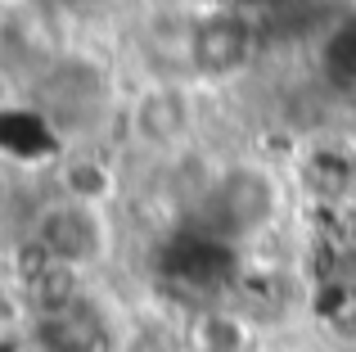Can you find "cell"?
I'll return each mask as SVG.
<instances>
[{
	"label": "cell",
	"instance_id": "cell-1",
	"mask_svg": "<svg viewBox=\"0 0 356 352\" xmlns=\"http://www.w3.org/2000/svg\"><path fill=\"white\" fill-rule=\"evenodd\" d=\"M32 235L36 253L72 266V271H86L108 253V217L99 212L95 199H81V194H68V199H54L50 208H41Z\"/></svg>",
	"mask_w": 356,
	"mask_h": 352
},
{
	"label": "cell",
	"instance_id": "cell-5",
	"mask_svg": "<svg viewBox=\"0 0 356 352\" xmlns=\"http://www.w3.org/2000/svg\"><path fill=\"white\" fill-rule=\"evenodd\" d=\"M36 344L41 352H108V330L90 312H81V303H72L63 312H41Z\"/></svg>",
	"mask_w": 356,
	"mask_h": 352
},
{
	"label": "cell",
	"instance_id": "cell-4",
	"mask_svg": "<svg viewBox=\"0 0 356 352\" xmlns=\"http://www.w3.org/2000/svg\"><path fill=\"white\" fill-rule=\"evenodd\" d=\"M131 131L149 150H172L190 136V99L176 86H145L131 104Z\"/></svg>",
	"mask_w": 356,
	"mask_h": 352
},
{
	"label": "cell",
	"instance_id": "cell-2",
	"mask_svg": "<svg viewBox=\"0 0 356 352\" xmlns=\"http://www.w3.org/2000/svg\"><path fill=\"white\" fill-rule=\"evenodd\" d=\"M280 208V190L270 181V172L261 168H230L212 181L208 194V217L221 235H252L261 230Z\"/></svg>",
	"mask_w": 356,
	"mask_h": 352
},
{
	"label": "cell",
	"instance_id": "cell-3",
	"mask_svg": "<svg viewBox=\"0 0 356 352\" xmlns=\"http://www.w3.org/2000/svg\"><path fill=\"white\" fill-rule=\"evenodd\" d=\"M185 59L199 77H235L252 59V32L239 14H208L185 36Z\"/></svg>",
	"mask_w": 356,
	"mask_h": 352
}]
</instances>
